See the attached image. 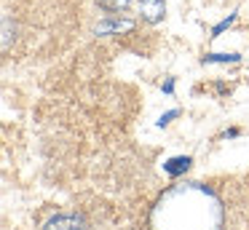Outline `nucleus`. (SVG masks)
I'll use <instances>...</instances> for the list:
<instances>
[{"label": "nucleus", "mask_w": 249, "mask_h": 230, "mask_svg": "<svg viewBox=\"0 0 249 230\" xmlns=\"http://www.w3.org/2000/svg\"><path fill=\"white\" fill-rule=\"evenodd\" d=\"M153 230H220L222 201L198 182L174 185L156 201L150 212Z\"/></svg>", "instance_id": "f257e3e1"}, {"label": "nucleus", "mask_w": 249, "mask_h": 230, "mask_svg": "<svg viewBox=\"0 0 249 230\" xmlns=\"http://www.w3.org/2000/svg\"><path fill=\"white\" fill-rule=\"evenodd\" d=\"M43 230H86V219L75 214H59V217H51Z\"/></svg>", "instance_id": "f03ea898"}, {"label": "nucleus", "mask_w": 249, "mask_h": 230, "mask_svg": "<svg viewBox=\"0 0 249 230\" xmlns=\"http://www.w3.org/2000/svg\"><path fill=\"white\" fill-rule=\"evenodd\" d=\"M140 11L147 21H161L166 14V5H163V0H140Z\"/></svg>", "instance_id": "7ed1b4c3"}, {"label": "nucleus", "mask_w": 249, "mask_h": 230, "mask_svg": "<svg viewBox=\"0 0 249 230\" xmlns=\"http://www.w3.org/2000/svg\"><path fill=\"white\" fill-rule=\"evenodd\" d=\"M188 166H190L188 155H177V158H169L166 163H163V171H166L169 177H179V174L188 171Z\"/></svg>", "instance_id": "20e7f679"}, {"label": "nucleus", "mask_w": 249, "mask_h": 230, "mask_svg": "<svg viewBox=\"0 0 249 230\" xmlns=\"http://www.w3.org/2000/svg\"><path fill=\"white\" fill-rule=\"evenodd\" d=\"M131 0H99V5H102L105 11H124L129 8Z\"/></svg>", "instance_id": "39448f33"}, {"label": "nucleus", "mask_w": 249, "mask_h": 230, "mask_svg": "<svg viewBox=\"0 0 249 230\" xmlns=\"http://www.w3.org/2000/svg\"><path fill=\"white\" fill-rule=\"evenodd\" d=\"M206 62H238V53H209L204 56V64Z\"/></svg>", "instance_id": "423d86ee"}, {"label": "nucleus", "mask_w": 249, "mask_h": 230, "mask_svg": "<svg viewBox=\"0 0 249 230\" xmlns=\"http://www.w3.org/2000/svg\"><path fill=\"white\" fill-rule=\"evenodd\" d=\"M11 46V16H3V51Z\"/></svg>", "instance_id": "0eeeda50"}, {"label": "nucleus", "mask_w": 249, "mask_h": 230, "mask_svg": "<svg viewBox=\"0 0 249 230\" xmlns=\"http://www.w3.org/2000/svg\"><path fill=\"white\" fill-rule=\"evenodd\" d=\"M179 115V110H172V112H166V115H161V121H158V126H166L172 118H177Z\"/></svg>", "instance_id": "6e6552de"}, {"label": "nucleus", "mask_w": 249, "mask_h": 230, "mask_svg": "<svg viewBox=\"0 0 249 230\" xmlns=\"http://www.w3.org/2000/svg\"><path fill=\"white\" fill-rule=\"evenodd\" d=\"M231 21H233V16H228V19H225V21H220V24H217V27H214V35H220V32H222V30H225V27H228V24H231Z\"/></svg>", "instance_id": "1a4fd4ad"}]
</instances>
